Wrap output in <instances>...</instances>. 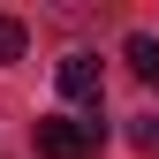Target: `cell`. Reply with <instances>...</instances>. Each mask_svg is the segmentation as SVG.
<instances>
[{"label": "cell", "instance_id": "1", "mask_svg": "<svg viewBox=\"0 0 159 159\" xmlns=\"http://www.w3.org/2000/svg\"><path fill=\"white\" fill-rule=\"evenodd\" d=\"M38 159H98V144H106V121L98 114H46V121L30 129Z\"/></svg>", "mask_w": 159, "mask_h": 159}, {"label": "cell", "instance_id": "2", "mask_svg": "<svg viewBox=\"0 0 159 159\" xmlns=\"http://www.w3.org/2000/svg\"><path fill=\"white\" fill-rule=\"evenodd\" d=\"M53 76H61V98H68V106H91V114H98V91H106V68H98V53H68Z\"/></svg>", "mask_w": 159, "mask_h": 159}, {"label": "cell", "instance_id": "3", "mask_svg": "<svg viewBox=\"0 0 159 159\" xmlns=\"http://www.w3.org/2000/svg\"><path fill=\"white\" fill-rule=\"evenodd\" d=\"M129 68L144 76V84H159V38H144V30L129 38Z\"/></svg>", "mask_w": 159, "mask_h": 159}, {"label": "cell", "instance_id": "4", "mask_svg": "<svg viewBox=\"0 0 159 159\" xmlns=\"http://www.w3.org/2000/svg\"><path fill=\"white\" fill-rule=\"evenodd\" d=\"M0 61H23V23L0 15Z\"/></svg>", "mask_w": 159, "mask_h": 159}, {"label": "cell", "instance_id": "5", "mask_svg": "<svg viewBox=\"0 0 159 159\" xmlns=\"http://www.w3.org/2000/svg\"><path fill=\"white\" fill-rule=\"evenodd\" d=\"M136 152H152V159H159V121H136Z\"/></svg>", "mask_w": 159, "mask_h": 159}]
</instances>
